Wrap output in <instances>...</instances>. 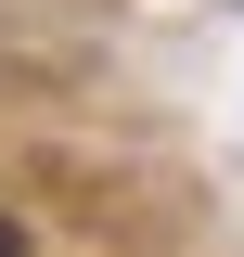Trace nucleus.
I'll return each mask as SVG.
<instances>
[{
	"label": "nucleus",
	"mask_w": 244,
	"mask_h": 257,
	"mask_svg": "<svg viewBox=\"0 0 244 257\" xmlns=\"http://www.w3.org/2000/svg\"><path fill=\"white\" fill-rule=\"evenodd\" d=\"M0 257H26V231H13V219H0Z\"/></svg>",
	"instance_id": "1"
}]
</instances>
